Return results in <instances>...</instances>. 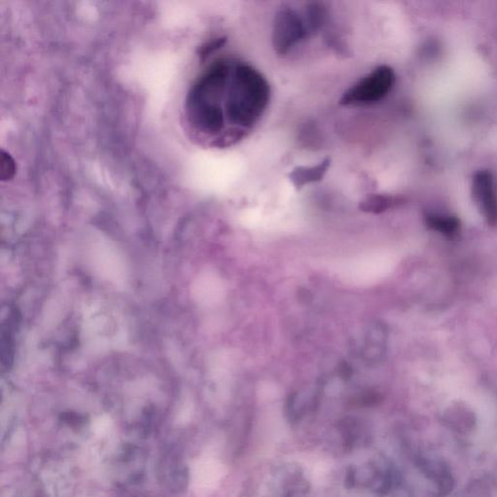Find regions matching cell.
I'll return each mask as SVG.
<instances>
[{"label":"cell","mask_w":497,"mask_h":497,"mask_svg":"<svg viewBox=\"0 0 497 497\" xmlns=\"http://www.w3.org/2000/svg\"><path fill=\"white\" fill-rule=\"evenodd\" d=\"M472 194L477 207L489 224H497V197L493 174L488 170L475 173L472 180Z\"/></svg>","instance_id":"obj_2"},{"label":"cell","mask_w":497,"mask_h":497,"mask_svg":"<svg viewBox=\"0 0 497 497\" xmlns=\"http://www.w3.org/2000/svg\"><path fill=\"white\" fill-rule=\"evenodd\" d=\"M15 162L13 158L10 157L9 155L4 154L2 155L1 160V178L3 180L10 179V178L13 177L15 174Z\"/></svg>","instance_id":"obj_4"},{"label":"cell","mask_w":497,"mask_h":497,"mask_svg":"<svg viewBox=\"0 0 497 497\" xmlns=\"http://www.w3.org/2000/svg\"><path fill=\"white\" fill-rule=\"evenodd\" d=\"M425 222L432 231L440 232L448 237L456 236L461 227V224L456 217L445 216V215H427L425 217Z\"/></svg>","instance_id":"obj_3"},{"label":"cell","mask_w":497,"mask_h":497,"mask_svg":"<svg viewBox=\"0 0 497 497\" xmlns=\"http://www.w3.org/2000/svg\"><path fill=\"white\" fill-rule=\"evenodd\" d=\"M266 63L242 33L241 52L217 56L194 79L185 116L197 138L217 148L243 143L263 125L276 89Z\"/></svg>","instance_id":"obj_1"}]
</instances>
